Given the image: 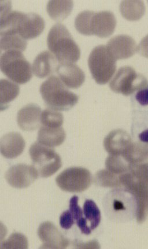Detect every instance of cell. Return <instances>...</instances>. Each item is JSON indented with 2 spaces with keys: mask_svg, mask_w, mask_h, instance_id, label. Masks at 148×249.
Here are the masks:
<instances>
[{
  "mask_svg": "<svg viewBox=\"0 0 148 249\" xmlns=\"http://www.w3.org/2000/svg\"><path fill=\"white\" fill-rule=\"evenodd\" d=\"M91 173L86 168L72 167L63 171L57 176V186L63 191L69 193H81L91 186Z\"/></svg>",
  "mask_w": 148,
  "mask_h": 249,
  "instance_id": "52a82bcc",
  "label": "cell"
},
{
  "mask_svg": "<svg viewBox=\"0 0 148 249\" xmlns=\"http://www.w3.org/2000/svg\"><path fill=\"white\" fill-rule=\"evenodd\" d=\"M39 174L34 166L20 163L13 166L5 174L9 184L16 188L28 187L37 180Z\"/></svg>",
  "mask_w": 148,
  "mask_h": 249,
  "instance_id": "ba28073f",
  "label": "cell"
},
{
  "mask_svg": "<svg viewBox=\"0 0 148 249\" xmlns=\"http://www.w3.org/2000/svg\"><path fill=\"white\" fill-rule=\"evenodd\" d=\"M75 224V221L70 211H67L63 213L60 217V225L62 229L69 230Z\"/></svg>",
  "mask_w": 148,
  "mask_h": 249,
  "instance_id": "1f68e13d",
  "label": "cell"
},
{
  "mask_svg": "<svg viewBox=\"0 0 148 249\" xmlns=\"http://www.w3.org/2000/svg\"></svg>",
  "mask_w": 148,
  "mask_h": 249,
  "instance_id": "d590c367",
  "label": "cell"
},
{
  "mask_svg": "<svg viewBox=\"0 0 148 249\" xmlns=\"http://www.w3.org/2000/svg\"><path fill=\"white\" fill-rule=\"evenodd\" d=\"M56 72L63 84L71 89L80 88L85 80L84 72L74 63H60Z\"/></svg>",
  "mask_w": 148,
  "mask_h": 249,
  "instance_id": "4fadbf2b",
  "label": "cell"
},
{
  "mask_svg": "<svg viewBox=\"0 0 148 249\" xmlns=\"http://www.w3.org/2000/svg\"><path fill=\"white\" fill-rule=\"evenodd\" d=\"M125 158L110 155L105 160V167L109 171L117 175L126 174L132 171V166Z\"/></svg>",
  "mask_w": 148,
  "mask_h": 249,
  "instance_id": "7402d4cb",
  "label": "cell"
},
{
  "mask_svg": "<svg viewBox=\"0 0 148 249\" xmlns=\"http://www.w3.org/2000/svg\"><path fill=\"white\" fill-rule=\"evenodd\" d=\"M28 240L22 233H13L7 241L1 242V249H26L28 248Z\"/></svg>",
  "mask_w": 148,
  "mask_h": 249,
  "instance_id": "f1b7e54d",
  "label": "cell"
},
{
  "mask_svg": "<svg viewBox=\"0 0 148 249\" xmlns=\"http://www.w3.org/2000/svg\"><path fill=\"white\" fill-rule=\"evenodd\" d=\"M1 71L18 84H25L32 78V68L25 57L18 51H6L0 60Z\"/></svg>",
  "mask_w": 148,
  "mask_h": 249,
  "instance_id": "3957f363",
  "label": "cell"
},
{
  "mask_svg": "<svg viewBox=\"0 0 148 249\" xmlns=\"http://www.w3.org/2000/svg\"><path fill=\"white\" fill-rule=\"evenodd\" d=\"M133 143L131 136L123 129L113 130L105 137L104 146L110 155L125 157Z\"/></svg>",
  "mask_w": 148,
  "mask_h": 249,
  "instance_id": "30bf717a",
  "label": "cell"
},
{
  "mask_svg": "<svg viewBox=\"0 0 148 249\" xmlns=\"http://www.w3.org/2000/svg\"><path fill=\"white\" fill-rule=\"evenodd\" d=\"M57 59L50 52L45 51L35 57L33 64L32 71L36 77L44 78L56 71Z\"/></svg>",
  "mask_w": 148,
  "mask_h": 249,
  "instance_id": "e0dca14e",
  "label": "cell"
},
{
  "mask_svg": "<svg viewBox=\"0 0 148 249\" xmlns=\"http://www.w3.org/2000/svg\"><path fill=\"white\" fill-rule=\"evenodd\" d=\"M74 3L72 1H55L48 2L47 10L50 17L54 20L62 21L71 13Z\"/></svg>",
  "mask_w": 148,
  "mask_h": 249,
  "instance_id": "44dd1931",
  "label": "cell"
},
{
  "mask_svg": "<svg viewBox=\"0 0 148 249\" xmlns=\"http://www.w3.org/2000/svg\"><path fill=\"white\" fill-rule=\"evenodd\" d=\"M122 16L129 20L141 19L146 13V8L141 0H125L120 5Z\"/></svg>",
  "mask_w": 148,
  "mask_h": 249,
  "instance_id": "ffe728a7",
  "label": "cell"
},
{
  "mask_svg": "<svg viewBox=\"0 0 148 249\" xmlns=\"http://www.w3.org/2000/svg\"><path fill=\"white\" fill-rule=\"evenodd\" d=\"M19 92L20 88L17 84L5 79H1L0 81V102L1 110L4 106H8L9 103L16 98Z\"/></svg>",
  "mask_w": 148,
  "mask_h": 249,
  "instance_id": "603a6c76",
  "label": "cell"
},
{
  "mask_svg": "<svg viewBox=\"0 0 148 249\" xmlns=\"http://www.w3.org/2000/svg\"><path fill=\"white\" fill-rule=\"evenodd\" d=\"M116 26V18L112 12L95 13L93 18V35L101 38L108 37L113 35Z\"/></svg>",
  "mask_w": 148,
  "mask_h": 249,
  "instance_id": "2e32d148",
  "label": "cell"
},
{
  "mask_svg": "<svg viewBox=\"0 0 148 249\" xmlns=\"http://www.w3.org/2000/svg\"><path fill=\"white\" fill-rule=\"evenodd\" d=\"M78 200L79 198L77 196L72 197L70 201H69V211L71 212L72 216H73L75 223H78L83 218V211L82 210L79 205H78Z\"/></svg>",
  "mask_w": 148,
  "mask_h": 249,
  "instance_id": "f546056e",
  "label": "cell"
},
{
  "mask_svg": "<svg viewBox=\"0 0 148 249\" xmlns=\"http://www.w3.org/2000/svg\"><path fill=\"white\" fill-rule=\"evenodd\" d=\"M41 109L35 104H29L21 108L17 115L18 125L25 131L38 128L41 123Z\"/></svg>",
  "mask_w": 148,
  "mask_h": 249,
  "instance_id": "5bb4252c",
  "label": "cell"
},
{
  "mask_svg": "<svg viewBox=\"0 0 148 249\" xmlns=\"http://www.w3.org/2000/svg\"><path fill=\"white\" fill-rule=\"evenodd\" d=\"M48 48L60 63H74L80 59L79 46L66 27L56 23L50 30L47 37Z\"/></svg>",
  "mask_w": 148,
  "mask_h": 249,
  "instance_id": "6da1fadb",
  "label": "cell"
},
{
  "mask_svg": "<svg viewBox=\"0 0 148 249\" xmlns=\"http://www.w3.org/2000/svg\"><path fill=\"white\" fill-rule=\"evenodd\" d=\"M42 99L48 107L56 111L70 110L78 102V96L69 91L56 76L44 82L40 87Z\"/></svg>",
  "mask_w": 148,
  "mask_h": 249,
  "instance_id": "7a4b0ae2",
  "label": "cell"
},
{
  "mask_svg": "<svg viewBox=\"0 0 148 249\" xmlns=\"http://www.w3.org/2000/svg\"><path fill=\"white\" fill-rule=\"evenodd\" d=\"M107 48L115 59L121 60L133 56L138 51L134 39L128 35H118L109 40Z\"/></svg>",
  "mask_w": 148,
  "mask_h": 249,
  "instance_id": "8fae6325",
  "label": "cell"
},
{
  "mask_svg": "<svg viewBox=\"0 0 148 249\" xmlns=\"http://www.w3.org/2000/svg\"><path fill=\"white\" fill-rule=\"evenodd\" d=\"M142 56L148 58V35L142 39L140 44L138 46V51Z\"/></svg>",
  "mask_w": 148,
  "mask_h": 249,
  "instance_id": "d6a6232c",
  "label": "cell"
},
{
  "mask_svg": "<svg viewBox=\"0 0 148 249\" xmlns=\"http://www.w3.org/2000/svg\"><path fill=\"white\" fill-rule=\"evenodd\" d=\"M143 144L145 154H146V156L148 159V143H147V142H143Z\"/></svg>",
  "mask_w": 148,
  "mask_h": 249,
  "instance_id": "836d02e7",
  "label": "cell"
},
{
  "mask_svg": "<svg viewBox=\"0 0 148 249\" xmlns=\"http://www.w3.org/2000/svg\"><path fill=\"white\" fill-rule=\"evenodd\" d=\"M45 21L40 15L35 13L26 14L19 34L25 39L36 38L43 32Z\"/></svg>",
  "mask_w": 148,
  "mask_h": 249,
  "instance_id": "ac0fdd59",
  "label": "cell"
},
{
  "mask_svg": "<svg viewBox=\"0 0 148 249\" xmlns=\"http://www.w3.org/2000/svg\"><path fill=\"white\" fill-rule=\"evenodd\" d=\"M64 117L62 113L56 110H45L41 112V124L42 126L58 128L62 126Z\"/></svg>",
  "mask_w": 148,
  "mask_h": 249,
  "instance_id": "83f0119b",
  "label": "cell"
},
{
  "mask_svg": "<svg viewBox=\"0 0 148 249\" xmlns=\"http://www.w3.org/2000/svg\"><path fill=\"white\" fill-rule=\"evenodd\" d=\"M88 65L96 83L103 85L111 80L116 70V60L105 45H99L90 53Z\"/></svg>",
  "mask_w": 148,
  "mask_h": 249,
  "instance_id": "277c9868",
  "label": "cell"
},
{
  "mask_svg": "<svg viewBox=\"0 0 148 249\" xmlns=\"http://www.w3.org/2000/svg\"><path fill=\"white\" fill-rule=\"evenodd\" d=\"M29 153L33 165L42 178L50 177L61 168V157L50 147L36 142L30 147Z\"/></svg>",
  "mask_w": 148,
  "mask_h": 249,
  "instance_id": "5b68a950",
  "label": "cell"
},
{
  "mask_svg": "<svg viewBox=\"0 0 148 249\" xmlns=\"http://www.w3.org/2000/svg\"><path fill=\"white\" fill-rule=\"evenodd\" d=\"M95 13L92 11H84L78 15L75 19V26L81 34L93 35V18Z\"/></svg>",
  "mask_w": 148,
  "mask_h": 249,
  "instance_id": "484cf974",
  "label": "cell"
},
{
  "mask_svg": "<svg viewBox=\"0 0 148 249\" xmlns=\"http://www.w3.org/2000/svg\"><path fill=\"white\" fill-rule=\"evenodd\" d=\"M2 1L1 7V36L19 34L26 14L11 10V1Z\"/></svg>",
  "mask_w": 148,
  "mask_h": 249,
  "instance_id": "9c48e42d",
  "label": "cell"
},
{
  "mask_svg": "<svg viewBox=\"0 0 148 249\" xmlns=\"http://www.w3.org/2000/svg\"><path fill=\"white\" fill-rule=\"evenodd\" d=\"M26 146L22 136L17 132H10L4 135L0 142L1 154L8 159H15L20 156Z\"/></svg>",
  "mask_w": 148,
  "mask_h": 249,
  "instance_id": "9a60e30c",
  "label": "cell"
},
{
  "mask_svg": "<svg viewBox=\"0 0 148 249\" xmlns=\"http://www.w3.org/2000/svg\"><path fill=\"white\" fill-rule=\"evenodd\" d=\"M147 208L148 209V194H147Z\"/></svg>",
  "mask_w": 148,
  "mask_h": 249,
  "instance_id": "e575fe53",
  "label": "cell"
},
{
  "mask_svg": "<svg viewBox=\"0 0 148 249\" xmlns=\"http://www.w3.org/2000/svg\"><path fill=\"white\" fill-rule=\"evenodd\" d=\"M83 211L90 229L92 231L95 230L99 226L101 219V212L98 206L93 200L87 199L84 202Z\"/></svg>",
  "mask_w": 148,
  "mask_h": 249,
  "instance_id": "cb8c5ba5",
  "label": "cell"
},
{
  "mask_svg": "<svg viewBox=\"0 0 148 249\" xmlns=\"http://www.w3.org/2000/svg\"><path fill=\"white\" fill-rule=\"evenodd\" d=\"M1 37L0 47L1 50L20 52L26 50L27 42L19 34L4 36Z\"/></svg>",
  "mask_w": 148,
  "mask_h": 249,
  "instance_id": "d4e9b609",
  "label": "cell"
},
{
  "mask_svg": "<svg viewBox=\"0 0 148 249\" xmlns=\"http://www.w3.org/2000/svg\"><path fill=\"white\" fill-rule=\"evenodd\" d=\"M95 182L97 186L117 188L122 186L120 180V175L114 174L108 170H101L95 175Z\"/></svg>",
  "mask_w": 148,
  "mask_h": 249,
  "instance_id": "4316f807",
  "label": "cell"
},
{
  "mask_svg": "<svg viewBox=\"0 0 148 249\" xmlns=\"http://www.w3.org/2000/svg\"><path fill=\"white\" fill-rule=\"evenodd\" d=\"M131 172L148 185V162L134 165Z\"/></svg>",
  "mask_w": 148,
  "mask_h": 249,
  "instance_id": "4dcf8cb0",
  "label": "cell"
},
{
  "mask_svg": "<svg viewBox=\"0 0 148 249\" xmlns=\"http://www.w3.org/2000/svg\"><path fill=\"white\" fill-rule=\"evenodd\" d=\"M148 85L147 79L143 74L137 73L131 66H124L119 69L110 82V87L115 93L129 96Z\"/></svg>",
  "mask_w": 148,
  "mask_h": 249,
  "instance_id": "8992f818",
  "label": "cell"
},
{
  "mask_svg": "<svg viewBox=\"0 0 148 249\" xmlns=\"http://www.w3.org/2000/svg\"><path fill=\"white\" fill-rule=\"evenodd\" d=\"M66 132L63 127L52 128L42 126L38 132V141L48 147H55L62 145L66 139Z\"/></svg>",
  "mask_w": 148,
  "mask_h": 249,
  "instance_id": "d6986e66",
  "label": "cell"
},
{
  "mask_svg": "<svg viewBox=\"0 0 148 249\" xmlns=\"http://www.w3.org/2000/svg\"><path fill=\"white\" fill-rule=\"evenodd\" d=\"M38 235L43 242L45 249H64L69 244L57 228L49 221L42 223L38 230Z\"/></svg>",
  "mask_w": 148,
  "mask_h": 249,
  "instance_id": "7c38bea8",
  "label": "cell"
}]
</instances>
